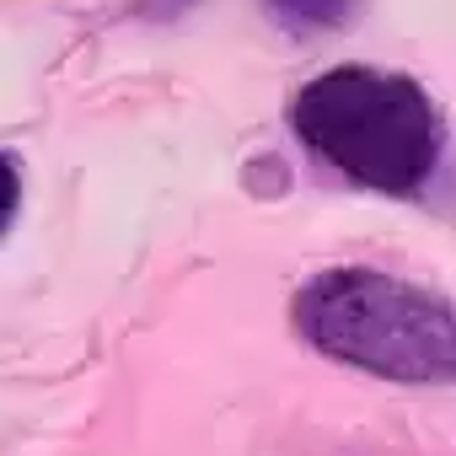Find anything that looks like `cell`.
<instances>
[{
    "instance_id": "7a4b0ae2",
    "label": "cell",
    "mask_w": 456,
    "mask_h": 456,
    "mask_svg": "<svg viewBox=\"0 0 456 456\" xmlns=\"http://www.w3.org/2000/svg\"><path fill=\"white\" fill-rule=\"evenodd\" d=\"M296 328L333 360L387 381L451 376V306L376 269H328L296 296Z\"/></svg>"
},
{
    "instance_id": "3957f363",
    "label": "cell",
    "mask_w": 456,
    "mask_h": 456,
    "mask_svg": "<svg viewBox=\"0 0 456 456\" xmlns=\"http://www.w3.org/2000/svg\"><path fill=\"white\" fill-rule=\"evenodd\" d=\"M360 0H269V12L285 22V28H301V33H328V28H344L354 17Z\"/></svg>"
},
{
    "instance_id": "6da1fadb",
    "label": "cell",
    "mask_w": 456,
    "mask_h": 456,
    "mask_svg": "<svg viewBox=\"0 0 456 456\" xmlns=\"http://www.w3.org/2000/svg\"><path fill=\"white\" fill-rule=\"evenodd\" d=\"M290 124L317 161L376 193H419L440 161V118L429 97L392 70L338 65L306 81Z\"/></svg>"
},
{
    "instance_id": "277c9868",
    "label": "cell",
    "mask_w": 456,
    "mask_h": 456,
    "mask_svg": "<svg viewBox=\"0 0 456 456\" xmlns=\"http://www.w3.org/2000/svg\"><path fill=\"white\" fill-rule=\"evenodd\" d=\"M17 204H22V172H17V161H12L6 151H0V232L12 225Z\"/></svg>"
}]
</instances>
